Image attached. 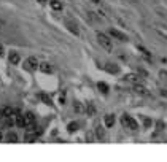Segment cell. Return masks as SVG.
<instances>
[{"instance_id": "obj_5", "label": "cell", "mask_w": 167, "mask_h": 162, "mask_svg": "<svg viewBox=\"0 0 167 162\" xmlns=\"http://www.w3.org/2000/svg\"><path fill=\"white\" fill-rule=\"evenodd\" d=\"M126 81L129 83H134V84H140L142 83V78L135 75V73H129V75H126Z\"/></svg>"}, {"instance_id": "obj_13", "label": "cell", "mask_w": 167, "mask_h": 162, "mask_svg": "<svg viewBox=\"0 0 167 162\" xmlns=\"http://www.w3.org/2000/svg\"><path fill=\"white\" fill-rule=\"evenodd\" d=\"M49 5H51V8H53L54 11H61L62 10V3L59 2V0H51Z\"/></svg>"}, {"instance_id": "obj_2", "label": "cell", "mask_w": 167, "mask_h": 162, "mask_svg": "<svg viewBox=\"0 0 167 162\" xmlns=\"http://www.w3.org/2000/svg\"><path fill=\"white\" fill-rule=\"evenodd\" d=\"M121 124L126 129H131V130H137V129H138V122L132 116H129V114H124V116H121Z\"/></svg>"}, {"instance_id": "obj_24", "label": "cell", "mask_w": 167, "mask_h": 162, "mask_svg": "<svg viewBox=\"0 0 167 162\" xmlns=\"http://www.w3.org/2000/svg\"><path fill=\"white\" fill-rule=\"evenodd\" d=\"M159 76L162 78V80H166V81H167V72H164V70H161V72H159Z\"/></svg>"}, {"instance_id": "obj_27", "label": "cell", "mask_w": 167, "mask_h": 162, "mask_svg": "<svg viewBox=\"0 0 167 162\" xmlns=\"http://www.w3.org/2000/svg\"><path fill=\"white\" fill-rule=\"evenodd\" d=\"M3 26H5V22H3L2 19H0V30H2V29H3Z\"/></svg>"}, {"instance_id": "obj_18", "label": "cell", "mask_w": 167, "mask_h": 162, "mask_svg": "<svg viewBox=\"0 0 167 162\" xmlns=\"http://www.w3.org/2000/svg\"><path fill=\"white\" fill-rule=\"evenodd\" d=\"M73 110H75V113H83L85 111V106H83V103H80V102H75V103H73Z\"/></svg>"}, {"instance_id": "obj_26", "label": "cell", "mask_w": 167, "mask_h": 162, "mask_svg": "<svg viewBox=\"0 0 167 162\" xmlns=\"http://www.w3.org/2000/svg\"><path fill=\"white\" fill-rule=\"evenodd\" d=\"M159 94H161L162 97H166V99H167V89H161V91H159Z\"/></svg>"}, {"instance_id": "obj_6", "label": "cell", "mask_w": 167, "mask_h": 162, "mask_svg": "<svg viewBox=\"0 0 167 162\" xmlns=\"http://www.w3.org/2000/svg\"><path fill=\"white\" fill-rule=\"evenodd\" d=\"M8 61H10L11 65H18V64L21 62V56H19L18 53H15V51H13L10 56H8Z\"/></svg>"}, {"instance_id": "obj_23", "label": "cell", "mask_w": 167, "mask_h": 162, "mask_svg": "<svg viewBox=\"0 0 167 162\" xmlns=\"http://www.w3.org/2000/svg\"><path fill=\"white\" fill-rule=\"evenodd\" d=\"M86 140H88V141H94V133H92V132H88V133H86Z\"/></svg>"}, {"instance_id": "obj_21", "label": "cell", "mask_w": 167, "mask_h": 162, "mask_svg": "<svg viewBox=\"0 0 167 162\" xmlns=\"http://www.w3.org/2000/svg\"><path fill=\"white\" fill-rule=\"evenodd\" d=\"M97 87H99V91H102L104 94H107V92H108V86H107L105 83H99V84H97Z\"/></svg>"}, {"instance_id": "obj_25", "label": "cell", "mask_w": 167, "mask_h": 162, "mask_svg": "<svg viewBox=\"0 0 167 162\" xmlns=\"http://www.w3.org/2000/svg\"><path fill=\"white\" fill-rule=\"evenodd\" d=\"M40 97H41V99H43V100H45V102H46V103H48V105H49V103H51V100H49V99H48V97H46V95H45V94H41V95H40Z\"/></svg>"}, {"instance_id": "obj_8", "label": "cell", "mask_w": 167, "mask_h": 162, "mask_svg": "<svg viewBox=\"0 0 167 162\" xmlns=\"http://www.w3.org/2000/svg\"><path fill=\"white\" fill-rule=\"evenodd\" d=\"M154 30L157 32V35H161L164 40H167V27H164V26H154Z\"/></svg>"}, {"instance_id": "obj_14", "label": "cell", "mask_w": 167, "mask_h": 162, "mask_svg": "<svg viewBox=\"0 0 167 162\" xmlns=\"http://www.w3.org/2000/svg\"><path fill=\"white\" fill-rule=\"evenodd\" d=\"M16 126H19V127H26V118H24V114H16Z\"/></svg>"}, {"instance_id": "obj_11", "label": "cell", "mask_w": 167, "mask_h": 162, "mask_svg": "<svg viewBox=\"0 0 167 162\" xmlns=\"http://www.w3.org/2000/svg\"><path fill=\"white\" fill-rule=\"evenodd\" d=\"M38 68L43 73H53V67L49 65L48 62H41V64H38Z\"/></svg>"}, {"instance_id": "obj_28", "label": "cell", "mask_w": 167, "mask_h": 162, "mask_svg": "<svg viewBox=\"0 0 167 162\" xmlns=\"http://www.w3.org/2000/svg\"><path fill=\"white\" fill-rule=\"evenodd\" d=\"M2 54H3V46L0 45V56H2Z\"/></svg>"}, {"instance_id": "obj_22", "label": "cell", "mask_w": 167, "mask_h": 162, "mask_svg": "<svg viewBox=\"0 0 167 162\" xmlns=\"http://www.w3.org/2000/svg\"><path fill=\"white\" fill-rule=\"evenodd\" d=\"M86 111L89 113V114H94V111H96V108L92 106L91 103H88V106H86Z\"/></svg>"}, {"instance_id": "obj_1", "label": "cell", "mask_w": 167, "mask_h": 162, "mask_svg": "<svg viewBox=\"0 0 167 162\" xmlns=\"http://www.w3.org/2000/svg\"><path fill=\"white\" fill-rule=\"evenodd\" d=\"M97 41H99V45H100L104 49H107V51H113V41L110 40L108 35L102 34V32H97Z\"/></svg>"}, {"instance_id": "obj_9", "label": "cell", "mask_w": 167, "mask_h": 162, "mask_svg": "<svg viewBox=\"0 0 167 162\" xmlns=\"http://www.w3.org/2000/svg\"><path fill=\"white\" fill-rule=\"evenodd\" d=\"M24 118H26V127L27 126H34L35 124V116H34V113H26L24 114Z\"/></svg>"}, {"instance_id": "obj_30", "label": "cell", "mask_w": 167, "mask_h": 162, "mask_svg": "<svg viewBox=\"0 0 167 162\" xmlns=\"http://www.w3.org/2000/svg\"><path fill=\"white\" fill-rule=\"evenodd\" d=\"M92 3H100V0H91Z\"/></svg>"}, {"instance_id": "obj_16", "label": "cell", "mask_w": 167, "mask_h": 162, "mask_svg": "<svg viewBox=\"0 0 167 162\" xmlns=\"http://www.w3.org/2000/svg\"><path fill=\"white\" fill-rule=\"evenodd\" d=\"M113 124H115V116L113 114H107L105 116V126L107 127H113Z\"/></svg>"}, {"instance_id": "obj_29", "label": "cell", "mask_w": 167, "mask_h": 162, "mask_svg": "<svg viewBox=\"0 0 167 162\" xmlns=\"http://www.w3.org/2000/svg\"><path fill=\"white\" fill-rule=\"evenodd\" d=\"M3 138V132H2V129H0V140Z\"/></svg>"}, {"instance_id": "obj_10", "label": "cell", "mask_w": 167, "mask_h": 162, "mask_svg": "<svg viewBox=\"0 0 167 162\" xmlns=\"http://www.w3.org/2000/svg\"><path fill=\"white\" fill-rule=\"evenodd\" d=\"M65 26L68 27V30H70L72 34H75V35L80 34V32H78V27H77V24H75V22H72L70 19H67V21H65Z\"/></svg>"}, {"instance_id": "obj_7", "label": "cell", "mask_w": 167, "mask_h": 162, "mask_svg": "<svg viewBox=\"0 0 167 162\" xmlns=\"http://www.w3.org/2000/svg\"><path fill=\"white\" fill-rule=\"evenodd\" d=\"M134 91H135L137 94H140V95H150V92H148V89L142 86V83H140V84H134Z\"/></svg>"}, {"instance_id": "obj_3", "label": "cell", "mask_w": 167, "mask_h": 162, "mask_svg": "<svg viewBox=\"0 0 167 162\" xmlns=\"http://www.w3.org/2000/svg\"><path fill=\"white\" fill-rule=\"evenodd\" d=\"M38 59L37 57H34V56H30V57H27L26 61H24V70H29V72H34V70H37L38 68Z\"/></svg>"}, {"instance_id": "obj_31", "label": "cell", "mask_w": 167, "mask_h": 162, "mask_svg": "<svg viewBox=\"0 0 167 162\" xmlns=\"http://www.w3.org/2000/svg\"><path fill=\"white\" fill-rule=\"evenodd\" d=\"M40 3H46V2H49V0H38Z\"/></svg>"}, {"instance_id": "obj_20", "label": "cell", "mask_w": 167, "mask_h": 162, "mask_svg": "<svg viewBox=\"0 0 167 162\" xmlns=\"http://www.w3.org/2000/svg\"><path fill=\"white\" fill-rule=\"evenodd\" d=\"M67 130L70 132V133L77 132V130H78V122H70V124L67 126Z\"/></svg>"}, {"instance_id": "obj_12", "label": "cell", "mask_w": 167, "mask_h": 162, "mask_svg": "<svg viewBox=\"0 0 167 162\" xmlns=\"http://www.w3.org/2000/svg\"><path fill=\"white\" fill-rule=\"evenodd\" d=\"M5 140L8 143H18V135L15 132H8L7 135H5Z\"/></svg>"}, {"instance_id": "obj_4", "label": "cell", "mask_w": 167, "mask_h": 162, "mask_svg": "<svg viewBox=\"0 0 167 162\" xmlns=\"http://www.w3.org/2000/svg\"><path fill=\"white\" fill-rule=\"evenodd\" d=\"M110 35L113 37V38H116L119 41H127V35L123 34V32H119L116 29H110Z\"/></svg>"}, {"instance_id": "obj_17", "label": "cell", "mask_w": 167, "mask_h": 162, "mask_svg": "<svg viewBox=\"0 0 167 162\" xmlns=\"http://www.w3.org/2000/svg\"><path fill=\"white\" fill-rule=\"evenodd\" d=\"M96 135H97V138H100V140H104L105 138V130H104V127H96Z\"/></svg>"}, {"instance_id": "obj_15", "label": "cell", "mask_w": 167, "mask_h": 162, "mask_svg": "<svg viewBox=\"0 0 167 162\" xmlns=\"http://www.w3.org/2000/svg\"><path fill=\"white\" fill-rule=\"evenodd\" d=\"M16 111H15V108H11V106H5V108L2 110V116H13Z\"/></svg>"}, {"instance_id": "obj_19", "label": "cell", "mask_w": 167, "mask_h": 162, "mask_svg": "<svg viewBox=\"0 0 167 162\" xmlns=\"http://www.w3.org/2000/svg\"><path fill=\"white\" fill-rule=\"evenodd\" d=\"M107 72H110V73H118L119 72V68L116 65H113V64H107Z\"/></svg>"}]
</instances>
